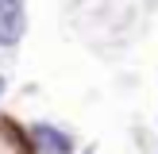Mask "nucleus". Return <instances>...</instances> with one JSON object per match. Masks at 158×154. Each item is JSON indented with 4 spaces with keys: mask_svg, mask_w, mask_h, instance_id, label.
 <instances>
[{
    "mask_svg": "<svg viewBox=\"0 0 158 154\" xmlns=\"http://www.w3.org/2000/svg\"><path fill=\"white\" fill-rule=\"evenodd\" d=\"M31 143L39 146V154H73V139L66 131L50 127V123H35L31 127Z\"/></svg>",
    "mask_w": 158,
    "mask_h": 154,
    "instance_id": "obj_1",
    "label": "nucleus"
},
{
    "mask_svg": "<svg viewBox=\"0 0 158 154\" xmlns=\"http://www.w3.org/2000/svg\"><path fill=\"white\" fill-rule=\"evenodd\" d=\"M19 15H23V0H0V27H4L8 43H15L19 35Z\"/></svg>",
    "mask_w": 158,
    "mask_h": 154,
    "instance_id": "obj_2",
    "label": "nucleus"
},
{
    "mask_svg": "<svg viewBox=\"0 0 158 154\" xmlns=\"http://www.w3.org/2000/svg\"><path fill=\"white\" fill-rule=\"evenodd\" d=\"M4 43H8V38H4V27H0V46H4Z\"/></svg>",
    "mask_w": 158,
    "mask_h": 154,
    "instance_id": "obj_3",
    "label": "nucleus"
},
{
    "mask_svg": "<svg viewBox=\"0 0 158 154\" xmlns=\"http://www.w3.org/2000/svg\"><path fill=\"white\" fill-rule=\"evenodd\" d=\"M0 96H4V77H0Z\"/></svg>",
    "mask_w": 158,
    "mask_h": 154,
    "instance_id": "obj_4",
    "label": "nucleus"
}]
</instances>
